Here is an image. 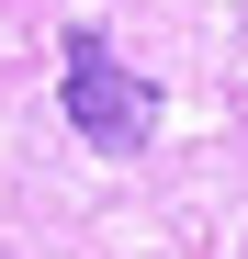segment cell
<instances>
[{
    "mask_svg": "<svg viewBox=\"0 0 248 259\" xmlns=\"http://www.w3.org/2000/svg\"><path fill=\"white\" fill-rule=\"evenodd\" d=\"M57 102H68V124H79V147H147L158 136V91H147V79L136 68H124L113 46H102V34L91 23H79L68 34V68H57Z\"/></svg>",
    "mask_w": 248,
    "mask_h": 259,
    "instance_id": "6da1fadb",
    "label": "cell"
}]
</instances>
